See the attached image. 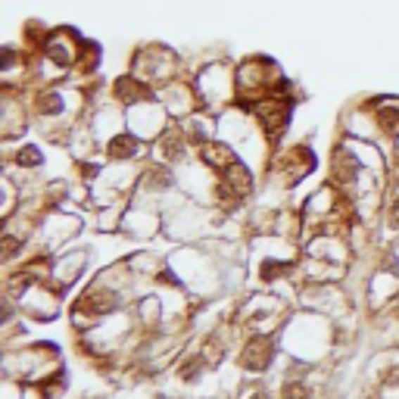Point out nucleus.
I'll return each instance as SVG.
<instances>
[{
	"mask_svg": "<svg viewBox=\"0 0 399 399\" xmlns=\"http://www.w3.org/2000/svg\"><path fill=\"white\" fill-rule=\"evenodd\" d=\"M268 350H272V343H268L265 337H253L250 343H246V350H243V365H250V368H265L268 365Z\"/></svg>",
	"mask_w": 399,
	"mask_h": 399,
	"instance_id": "nucleus-1",
	"label": "nucleus"
}]
</instances>
